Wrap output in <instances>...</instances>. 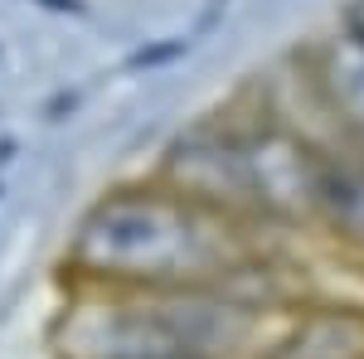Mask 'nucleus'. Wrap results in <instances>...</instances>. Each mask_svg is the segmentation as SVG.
<instances>
[{"label": "nucleus", "mask_w": 364, "mask_h": 359, "mask_svg": "<svg viewBox=\"0 0 364 359\" xmlns=\"http://www.w3.org/2000/svg\"><path fill=\"white\" fill-rule=\"evenodd\" d=\"M257 262V228L156 175L97 194L63 243V277L83 291H190L238 282Z\"/></svg>", "instance_id": "obj_1"}, {"label": "nucleus", "mask_w": 364, "mask_h": 359, "mask_svg": "<svg viewBox=\"0 0 364 359\" xmlns=\"http://www.w3.org/2000/svg\"><path fill=\"white\" fill-rule=\"evenodd\" d=\"M301 78L316 112L331 122L336 141L364 151V39H355L350 29L326 34L321 44L306 49Z\"/></svg>", "instance_id": "obj_2"}, {"label": "nucleus", "mask_w": 364, "mask_h": 359, "mask_svg": "<svg viewBox=\"0 0 364 359\" xmlns=\"http://www.w3.org/2000/svg\"><path fill=\"white\" fill-rule=\"evenodd\" d=\"M311 223H321L336 243L364 252V151L360 146L326 141Z\"/></svg>", "instance_id": "obj_3"}, {"label": "nucleus", "mask_w": 364, "mask_h": 359, "mask_svg": "<svg viewBox=\"0 0 364 359\" xmlns=\"http://www.w3.org/2000/svg\"><path fill=\"white\" fill-rule=\"evenodd\" d=\"M272 359H364V311L321 306L296 316V326L277 340Z\"/></svg>", "instance_id": "obj_4"}, {"label": "nucleus", "mask_w": 364, "mask_h": 359, "mask_svg": "<svg viewBox=\"0 0 364 359\" xmlns=\"http://www.w3.org/2000/svg\"><path fill=\"white\" fill-rule=\"evenodd\" d=\"M340 29H350L355 39H364V0H355V5L345 10V20H340Z\"/></svg>", "instance_id": "obj_5"}]
</instances>
